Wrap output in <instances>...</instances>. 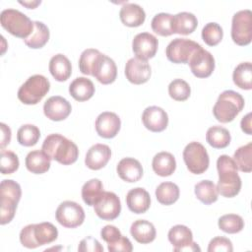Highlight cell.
I'll list each match as a JSON object with an SVG mask.
<instances>
[{
  "mask_svg": "<svg viewBox=\"0 0 252 252\" xmlns=\"http://www.w3.org/2000/svg\"><path fill=\"white\" fill-rule=\"evenodd\" d=\"M50 82L42 75L31 76L19 89L18 98L24 104H36L49 92Z\"/></svg>",
  "mask_w": 252,
  "mask_h": 252,
  "instance_id": "8992f818",
  "label": "cell"
},
{
  "mask_svg": "<svg viewBox=\"0 0 252 252\" xmlns=\"http://www.w3.org/2000/svg\"><path fill=\"white\" fill-rule=\"evenodd\" d=\"M198 26L196 16L190 12H180L172 17L173 33L187 35L192 33Z\"/></svg>",
  "mask_w": 252,
  "mask_h": 252,
  "instance_id": "83f0119b",
  "label": "cell"
},
{
  "mask_svg": "<svg viewBox=\"0 0 252 252\" xmlns=\"http://www.w3.org/2000/svg\"><path fill=\"white\" fill-rule=\"evenodd\" d=\"M48 68L52 77L58 82L68 80L72 74V65L70 60L61 53L51 57Z\"/></svg>",
  "mask_w": 252,
  "mask_h": 252,
  "instance_id": "d4e9b609",
  "label": "cell"
},
{
  "mask_svg": "<svg viewBox=\"0 0 252 252\" xmlns=\"http://www.w3.org/2000/svg\"><path fill=\"white\" fill-rule=\"evenodd\" d=\"M142 121L144 126L152 132H161L166 129L168 125V115L159 106H149L142 114Z\"/></svg>",
  "mask_w": 252,
  "mask_h": 252,
  "instance_id": "d6986e66",
  "label": "cell"
},
{
  "mask_svg": "<svg viewBox=\"0 0 252 252\" xmlns=\"http://www.w3.org/2000/svg\"><path fill=\"white\" fill-rule=\"evenodd\" d=\"M126 204L131 212L135 214H144L151 206L150 194L142 187L133 188L126 195Z\"/></svg>",
  "mask_w": 252,
  "mask_h": 252,
  "instance_id": "7402d4cb",
  "label": "cell"
},
{
  "mask_svg": "<svg viewBox=\"0 0 252 252\" xmlns=\"http://www.w3.org/2000/svg\"><path fill=\"white\" fill-rule=\"evenodd\" d=\"M100 236L107 244H111L117 241L122 236V234L116 226L108 224L101 228Z\"/></svg>",
  "mask_w": 252,
  "mask_h": 252,
  "instance_id": "7dc6e473",
  "label": "cell"
},
{
  "mask_svg": "<svg viewBox=\"0 0 252 252\" xmlns=\"http://www.w3.org/2000/svg\"><path fill=\"white\" fill-rule=\"evenodd\" d=\"M18 202L1 197V205H0V223L2 225L9 223L16 213Z\"/></svg>",
  "mask_w": 252,
  "mask_h": 252,
  "instance_id": "f6af8a7d",
  "label": "cell"
},
{
  "mask_svg": "<svg viewBox=\"0 0 252 252\" xmlns=\"http://www.w3.org/2000/svg\"><path fill=\"white\" fill-rule=\"evenodd\" d=\"M103 190L102 182L97 178L87 181L82 187V198L88 206H94L101 197Z\"/></svg>",
  "mask_w": 252,
  "mask_h": 252,
  "instance_id": "e575fe53",
  "label": "cell"
},
{
  "mask_svg": "<svg viewBox=\"0 0 252 252\" xmlns=\"http://www.w3.org/2000/svg\"><path fill=\"white\" fill-rule=\"evenodd\" d=\"M0 196L2 198L12 199L19 203L22 196L20 184L12 179L2 180L0 184Z\"/></svg>",
  "mask_w": 252,
  "mask_h": 252,
  "instance_id": "ee69618b",
  "label": "cell"
},
{
  "mask_svg": "<svg viewBox=\"0 0 252 252\" xmlns=\"http://www.w3.org/2000/svg\"><path fill=\"white\" fill-rule=\"evenodd\" d=\"M191 72L197 78H208L215 70V58L211 52L200 47L188 62Z\"/></svg>",
  "mask_w": 252,
  "mask_h": 252,
  "instance_id": "4fadbf2b",
  "label": "cell"
},
{
  "mask_svg": "<svg viewBox=\"0 0 252 252\" xmlns=\"http://www.w3.org/2000/svg\"><path fill=\"white\" fill-rule=\"evenodd\" d=\"M56 220L67 228L80 226L85 220V212L81 205L74 201L62 202L55 212Z\"/></svg>",
  "mask_w": 252,
  "mask_h": 252,
  "instance_id": "30bf717a",
  "label": "cell"
},
{
  "mask_svg": "<svg viewBox=\"0 0 252 252\" xmlns=\"http://www.w3.org/2000/svg\"><path fill=\"white\" fill-rule=\"evenodd\" d=\"M40 137V131L37 126L32 124L22 125L17 132V140L20 145L25 147L34 146Z\"/></svg>",
  "mask_w": 252,
  "mask_h": 252,
  "instance_id": "8d00e7d4",
  "label": "cell"
},
{
  "mask_svg": "<svg viewBox=\"0 0 252 252\" xmlns=\"http://www.w3.org/2000/svg\"><path fill=\"white\" fill-rule=\"evenodd\" d=\"M33 24V32L28 38L24 39V42L30 48L38 49L43 47L47 43L50 33L48 28L42 22L34 21Z\"/></svg>",
  "mask_w": 252,
  "mask_h": 252,
  "instance_id": "4dcf8cb0",
  "label": "cell"
},
{
  "mask_svg": "<svg viewBox=\"0 0 252 252\" xmlns=\"http://www.w3.org/2000/svg\"><path fill=\"white\" fill-rule=\"evenodd\" d=\"M191 94L189 84L182 79H175L168 85V94L171 98L177 101L186 100Z\"/></svg>",
  "mask_w": 252,
  "mask_h": 252,
  "instance_id": "60d3db41",
  "label": "cell"
},
{
  "mask_svg": "<svg viewBox=\"0 0 252 252\" xmlns=\"http://www.w3.org/2000/svg\"><path fill=\"white\" fill-rule=\"evenodd\" d=\"M233 160L237 169L242 172H251L252 170V143L239 147L233 155Z\"/></svg>",
  "mask_w": 252,
  "mask_h": 252,
  "instance_id": "d590c367",
  "label": "cell"
},
{
  "mask_svg": "<svg viewBox=\"0 0 252 252\" xmlns=\"http://www.w3.org/2000/svg\"><path fill=\"white\" fill-rule=\"evenodd\" d=\"M183 159L191 173L202 174L210 164L206 148L199 142H190L183 150Z\"/></svg>",
  "mask_w": 252,
  "mask_h": 252,
  "instance_id": "52a82bcc",
  "label": "cell"
},
{
  "mask_svg": "<svg viewBox=\"0 0 252 252\" xmlns=\"http://www.w3.org/2000/svg\"><path fill=\"white\" fill-rule=\"evenodd\" d=\"M101 53L94 48L85 49L79 58V69L84 75H92L96 59Z\"/></svg>",
  "mask_w": 252,
  "mask_h": 252,
  "instance_id": "b9f144b4",
  "label": "cell"
},
{
  "mask_svg": "<svg viewBox=\"0 0 252 252\" xmlns=\"http://www.w3.org/2000/svg\"><path fill=\"white\" fill-rule=\"evenodd\" d=\"M94 83L85 77L76 78L69 86L71 96L77 101H86L94 94Z\"/></svg>",
  "mask_w": 252,
  "mask_h": 252,
  "instance_id": "4316f807",
  "label": "cell"
},
{
  "mask_svg": "<svg viewBox=\"0 0 252 252\" xmlns=\"http://www.w3.org/2000/svg\"><path fill=\"white\" fill-rule=\"evenodd\" d=\"M72 110L70 102L60 96L53 95L47 98L43 104V113L44 115L52 121H62L66 119Z\"/></svg>",
  "mask_w": 252,
  "mask_h": 252,
  "instance_id": "2e32d148",
  "label": "cell"
},
{
  "mask_svg": "<svg viewBox=\"0 0 252 252\" xmlns=\"http://www.w3.org/2000/svg\"><path fill=\"white\" fill-rule=\"evenodd\" d=\"M92 76L103 85L113 83L117 77V67L113 59L101 53L96 59Z\"/></svg>",
  "mask_w": 252,
  "mask_h": 252,
  "instance_id": "ac0fdd59",
  "label": "cell"
},
{
  "mask_svg": "<svg viewBox=\"0 0 252 252\" xmlns=\"http://www.w3.org/2000/svg\"><path fill=\"white\" fill-rule=\"evenodd\" d=\"M158 47V38L150 32H140L134 36L132 41V49L136 57L146 61L156 55Z\"/></svg>",
  "mask_w": 252,
  "mask_h": 252,
  "instance_id": "5bb4252c",
  "label": "cell"
},
{
  "mask_svg": "<svg viewBox=\"0 0 252 252\" xmlns=\"http://www.w3.org/2000/svg\"><path fill=\"white\" fill-rule=\"evenodd\" d=\"M117 173L119 177L129 183L139 181L143 176V167L140 161L133 158H122L117 166Z\"/></svg>",
  "mask_w": 252,
  "mask_h": 252,
  "instance_id": "44dd1931",
  "label": "cell"
},
{
  "mask_svg": "<svg viewBox=\"0 0 252 252\" xmlns=\"http://www.w3.org/2000/svg\"><path fill=\"white\" fill-rule=\"evenodd\" d=\"M194 192L199 201L205 205H211L218 200V190L216 184L211 180L198 182L194 187Z\"/></svg>",
  "mask_w": 252,
  "mask_h": 252,
  "instance_id": "836d02e7",
  "label": "cell"
},
{
  "mask_svg": "<svg viewBox=\"0 0 252 252\" xmlns=\"http://www.w3.org/2000/svg\"><path fill=\"white\" fill-rule=\"evenodd\" d=\"M251 119H252V115L251 113H247L245 116H243V118L241 119L240 122V127L241 130L247 134V135H251L252 134V124H251Z\"/></svg>",
  "mask_w": 252,
  "mask_h": 252,
  "instance_id": "816d5d0a",
  "label": "cell"
},
{
  "mask_svg": "<svg viewBox=\"0 0 252 252\" xmlns=\"http://www.w3.org/2000/svg\"><path fill=\"white\" fill-rule=\"evenodd\" d=\"M94 126L98 136L104 139H111L118 134L121 127V120L116 113L104 111L96 117Z\"/></svg>",
  "mask_w": 252,
  "mask_h": 252,
  "instance_id": "e0dca14e",
  "label": "cell"
},
{
  "mask_svg": "<svg viewBox=\"0 0 252 252\" xmlns=\"http://www.w3.org/2000/svg\"><path fill=\"white\" fill-rule=\"evenodd\" d=\"M25 163L27 169L32 173L42 174L50 168L51 159L42 150H35L27 155Z\"/></svg>",
  "mask_w": 252,
  "mask_h": 252,
  "instance_id": "484cf974",
  "label": "cell"
},
{
  "mask_svg": "<svg viewBox=\"0 0 252 252\" xmlns=\"http://www.w3.org/2000/svg\"><path fill=\"white\" fill-rule=\"evenodd\" d=\"M96 216L104 220H115L121 212L119 197L113 193L104 191L98 201L94 205Z\"/></svg>",
  "mask_w": 252,
  "mask_h": 252,
  "instance_id": "8fae6325",
  "label": "cell"
},
{
  "mask_svg": "<svg viewBox=\"0 0 252 252\" xmlns=\"http://www.w3.org/2000/svg\"><path fill=\"white\" fill-rule=\"evenodd\" d=\"M0 128H1L0 148H1V150H4V148L10 143L12 134H11V129L5 123H1L0 124Z\"/></svg>",
  "mask_w": 252,
  "mask_h": 252,
  "instance_id": "f907efd6",
  "label": "cell"
},
{
  "mask_svg": "<svg viewBox=\"0 0 252 252\" xmlns=\"http://www.w3.org/2000/svg\"><path fill=\"white\" fill-rule=\"evenodd\" d=\"M179 187L173 182H162L156 189V197L161 205L169 206L179 198Z\"/></svg>",
  "mask_w": 252,
  "mask_h": 252,
  "instance_id": "1f68e13d",
  "label": "cell"
},
{
  "mask_svg": "<svg viewBox=\"0 0 252 252\" xmlns=\"http://www.w3.org/2000/svg\"><path fill=\"white\" fill-rule=\"evenodd\" d=\"M231 38L240 46L248 45L252 40V12L249 9L236 12L231 21Z\"/></svg>",
  "mask_w": 252,
  "mask_h": 252,
  "instance_id": "ba28073f",
  "label": "cell"
},
{
  "mask_svg": "<svg viewBox=\"0 0 252 252\" xmlns=\"http://www.w3.org/2000/svg\"><path fill=\"white\" fill-rule=\"evenodd\" d=\"M218 225L220 230L225 233H237L240 232L244 227L243 219L236 214H226L219 219Z\"/></svg>",
  "mask_w": 252,
  "mask_h": 252,
  "instance_id": "f35d334b",
  "label": "cell"
},
{
  "mask_svg": "<svg viewBox=\"0 0 252 252\" xmlns=\"http://www.w3.org/2000/svg\"><path fill=\"white\" fill-rule=\"evenodd\" d=\"M233 250L231 241L223 236H216L214 237L208 246V252H215V251H225L231 252Z\"/></svg>",
  "mask_w": 252,
  "mask_h": 252,
  "instance_id": "bcb514c9",
  "label": "cell"
},
{
  "mask_svg": "<svg viewBox=\"0 0 252 252\" xmlns=\"http://www.w3.org/2000/svg\"><path fill=\"white\" fill-rule=\"evenodd\" d=\"M78 250L81 252H103V247L100 245V243L94 237L88 236L81 240Z\"/></svg>",
  "mask_w": 252,
  "mask_h": 252,
  "instance_id": "c3c4849f",
  "label": "cell"
},
{
  "mask_svg": "<svg viewBox=\"0 0 252 252\" xmlns=\"http://www.w3.org/2000/svg\"><path fill=\"white\" fill-rule=\"evenodd\" d=\"M219 181L216 185L218 193L226 198L235 197L241 189V178L237 173V166L232 158L221 155L217 160Z\"/></svg>",
  "mask_w": 252,
  "mask_h": 252,
  "instance_id": "6da1fadb",
  "label": "cell"
},
{
  "mask_svg": "<svg viewBox=\"0 0 252 252\" xmlns=\"http://www.w3.org/2000/svg\"><path fill=\"white\" fill-rule=\"evenodd\" d=\"M119 18L123 25L130 28L141 26L146 19L144 9L136 3H125L119 12Z\"/></svg>",
  "mask_w": 252,
  "mask_h": 252,
  "instance_id": "603a6c76",
  "label": "cell"
},
{
  "mask_svg": "<svg viewBox=\"0 0 252 252\" xmlns=\"http://www.w3.org/2000/svg\"><path fill=\"white\" fill-rule=\"evenodd\" d=\"M152 74L151 66L146 60L137 57L130 58L125 65L126 79L135 85L145 84L149 81Z\"/></svg>",
  "mask_w": 252,
  "mask_h": 252,
  "instance_id": "9a60e30c",
  "label": "cell"
},
{
  "mask_svg": "<svg viewBox=\"0 0 252 252\" xmlns=\"http://www.w3.org/2000/svg\"><path fill=\"white\" fill-rule=\"evenodd\" d=\"M154 171L162 177L170 176L176 168V160L172 154L168 152L158 153L152 161Z\"/></svg>",
  "mask_w": 252,
  "mask_h": 252,
  "instance_id": "f1b7e54d",
  "label": "cell"
},
{
  "mask_svg": "<svg viewBox=\"0 0 252 252\" xmlns=\"http://www.w3.org/2000/svg\"><path fill=\"white\" fill-rule=\"evenodd\" d=\"M168 240L174 251H201L196 242H193L192 231L183 224H176L168 231Z\"/></svg>",
  "mask_w": 252,
  "mask_h": 252,
  "instance_id": "7c38bea8",
  "label": "cell"
},
{
  "mask_svg": "<svg viewBox=\"0 0 252 252\" xmlns=\"http://www.w3.org/2000/svg\"><path fill=\"white\" fill-rule=\"evenodd\" d=\"M202 47L199 43L188 38H174L171 40L165 49L167 59L176 64H188L193 53Z\"/></svg>",
  "mask_w": 252,
  "mask_h": 252,
  "instance_id": "9c48e42d",
  "label": "cell"
},
{
  "mask_svg": "<svg viewBox=\"0 0 252 252\" xmlns=\"http://www.w3.org/2000/svg\"><path fill=\"white\" fill-rule=\"evenodd\" d=\"M130 233L133 238L142 244H148L155 240L157 231L155 225L146 220H135L130 227Z\"/></svg>",
  "mask_w": 252,
  "mask_h": 252,
  "instance_id": "cb8c5ba5",
  "label": "cell"
},
{
  "mask_svg": "<svg viewBox=\"0 0 252 252\" xmlns=\"http://www.w3.org/2000/svg\"><path fill=\"white\" fill-rule=\"evenodd\" d=\"M107 249L109 252H131L133 250V246L131 241L126 236L122 235L114 243L107 244Z\"/></svg>",
  "mask_w": 252,
  "mask_h": 252,
  "instance_id": "681fc988",
  "label": "cell"
},
{
  "mask_svg": "<svg viewBox=\"0 0 252 252\" xmlns=\"http://www.w3.org/2000/svg\"><path fill=\"white\" fill-rule=\"evenodd\" d=\"M172 15L168 13L157 14L151 23L152 30L161 36H169L173 34L172 32Z\"/></svg>",
  "mask_w": 252,
  "mask_h": 252,
  "instance_id": "74e56055",
  "label": "cell"
},
{
  "mask_svg": "<svg viewBox=\"0 0 252 252\" xmlns=\"http://www.w3.org/2000/svg\"><path fill=\"white\" fill-rule=\"evenodd\" d=\"M202 39L204 42L209 46H216L218 45L223 36L222 28L215 22L208 23L202 29Z\"/></svg>",
  "mask_w": 252,
  "mask_h": 252,
  "instance_id": "ab89813d",
  "label": "cell"
},
{
  "mask_svg": "<svg viewBox=\"0 0 252 252\" xmlns=\"http://www.w3.org/2000/svg\"><path fill=\"white\" fill-rule=\"evenodd\" d=\"M21 5L26 6L28 9H34L36 8L37 5L41 3V1H20L19 2Z\"/></svg>",
  "mask_w": 252,
  "mask_h": 252,
  "instance_id": "f5cc1de1",
  "label": "cell"
},
{
  "mask_svg": "<svg viewBox=\"0 0 252 252\" xmlns=\"http://www.w3.org/2000/svg\"><path fill=\"white\" fill-rule=\"evenodd\" d=\"M110 158L111 150L107 145L95 144L88 150L85 164L92 170H98L107 164Z\"/></svg>",
  "mask_w": 252,
  "mask_h": 252,
  "instance_id": "ffe728a7",
  "label": "cell"
},
{
  "mask_svg": "<svg viewBox=\"0 0 252 252\" xmlns=\"http://www.w3.org/2000/svg\"><path fill=\"white\" fill-rule=\"evenodd\" d=\"M206 140L211 147L215 149H223L229 145L231 136L226 128L215 125L208 129L206 133Z\"/></svg>",
  "mask_w": 252,
  "mask_h": 252,
  "instance_id": "f546056e",
  "label": "cell"
},
{
  "mask_svg": "<svg viewBox=\"0 0 252 252\" xmlns=\"http://www.w3.org/2000/svg\"><path fill=\"white\" fill-rule=\"evenodd\" d=\"M19 158L14 152L1 150L0 168L2 174H12L19 168Z\"/></svg>",
  "mask_w": 252,
  "mask_h": 252,
  "instance_id": "7bdbcfd3",
  "label": "cell"
},
{
  "mask_svg": "<svg viewBox=\"0 0 252 252\" xmlns=\"http://www.w3.org/2000/svg\"><path fill=\"white\" fill-rule=\"evenodd\" d=\"M244 107L243 96L234 91L222 92L213 107L215 118L221 123L231 122Z\"/></svg>",
  "mask_w": 252,
  "mask_h": 252,
  "instance_id": "277c9868",
  "label": "cell"
},
{
  "mask_svg": "<svg viewBox=\"0 0 252 252\" xmlns=\"http://www.w3.org/2000/svg\"><path fill=\"white\" fill-rule=\"evenodd\" d=\"M58 230L51 222L32 223L22 228L20 232L21 244L29 249H34L38 246L49 244L57 239Z\"/></svg>",
  "mask_w": 252,
  "mask_h": 252,
  "instance_id": "3957f363",
  "label": "cell"
},
{
  "mask_svg": "<svg viewBox=\"0 0 252 252\" xmlns=\"http://www.w3.org/2000/svg\"><path fill=\"white\" fill-rule=\"evenodd\" d=\"M233 83L240 89L249 91L252 89V64L251 62H242L233 70Z\"/></svg>",
  "mask_w": 252,
  "mask_h": 252,
  "instance_id": "d6a6232c",
  "label": "cell"
},
{
  "mask_svg": "<svg viewBox=\"0 0 252 252\" xmlns=\"http://www.w3.org/2000/svg\"><path fill=\"white\" fill-rule=\"evenodd\" d=\"M0 22L3 29H5L12 35L26 39L33 32V22L24 13L16 9H5L1 12Z\"/></svg>",
  "mask_w": 252,
  "mask_h": 252,
  "instance_id": "5b68a950",
  "label": "cell"
},
{
  "mask_svg": "<svg viewBox=\"0 0 252 252\" xmlns=\"http://www.w3.org/2000/svg\"><path fill=\"white\" fill-rule=\"evenodd\" d=\"M41 150L50 158L63 165L74 163L79 156L77 145L60 134L48 135L43 143Z\"/></svg>",
  "mask_w": 252,
  "mask_h": 252,
  "instance_id": "7a4b0ae2",
  "label": "cell"
}]
</instances>
